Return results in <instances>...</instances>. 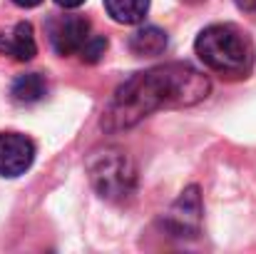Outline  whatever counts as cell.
<instances>
[{"instance_id": "cell-1", "label": "cell", "mask_w": 256, "mask_h": 254, "mask_svg": "<svg viewBox=\"0 0 256 254\" xmlns=\"http://www.w3.org/2000/svg\"><path fill=\"white\" fill-rule=\"evenodd\" d=\"M212 83L189 63H170L132 75L117 87L102 115L107 132H122L164 107H189L206 100Z\"/></svg>"}, {"instance_id": "cell-14", "label": "cell", "mask_w": 256, "mask_h": 254, "mask_svg": "<svg viewBox=\"0 0 256 254\" xmlns=\"http://www.w3.org/2000/svg\"><path fill=\"white\" fill-rule=\"evenodd\" d=\"M15 5H20V8H35V5H40L42 0H12Z\"/></svg>"}, {"instance_id": "cell-10", "label": "cell", "mask_w": 256, "mask_h": 254, "mask_svg": "<svg viewBox=\"0 0 256 254\" xmlns=\"http://www.w3.org/2000/svg\"><path fill=\"white\" fill-rule=\"evenodd\" d=\"M104 8L114 23L137 25L144 20V15L150 10V0H104Z\"/></svg>"}, {"instance_id": "cell-5", "label": "cell", "mask_w": 256, "mask_h": 254, "mask_svg": "<svg viewBox=\"0 0 256 254\" xmlns=\"http://www.w3.org/2000/svg\"><path fill=\"white\" fill-rule=\"evenodd\" d=\"M50 45L58 55H75L82 50L90 33V20L82 15H58L48 23Z\"/></svg>"}, {"instance_id": "cell-4", "label": "cell", "mask_w": 256, "mask_h": 254, "mask_svg": "<svg viewBox=\"0 0 256 254\" xmlns=\"http://www.w3.org/2000/svg\"><path fill=\"white\" fill-rule=\"evenodd\" d=\"M164 224L172 232V237L179 239H194L199 234L202 227V197H199V187H186L179 199L174 202L164 217Z\"/></svg>"}, {"instance_id": "cell-13", "label": "cell", "mask_w": 256, "mask_h": 254, "mask_svg": "<svg viewBox=\"0 0 256 254\" xmlns=\"http://www.w3.org/2000/svg\"><path fill=\"white\" fill-rule=\"evenodd\" d=\"M242 10H256V0H234Z\"/></svg>"}, {"instance_id": "cell-7", "label": "cell", "mask_w": 256, "mask_h": 254, "mask_svg": "<svg viewBox=\"0 0 256 254\" xmlns=\"http://www.w3.org/2000/svg\"><path fill=\"white\" fill-rule=\"evenodd\" d=\"M38 53L35 33L30 23H18L10 30H0V55H8L18 63L32 60Z\"/></svg>"}, {"instance_id": "cell-6", "label": "cell", "mask_w": 256, "mask_h": 254, "mask_svg": "<svg viewBox=\"0 0 256 254\" xmlns=\"http://www.w3.org/2000/svg\"><path fill=\"white\" fill-rule=\"evenodd\" d=\"M35 160V145L20 132H0V174L20 177Z\"/></svg>"}, {"instance_id": "cell-9", "label": "cell", "mask_w": 256, "mask_h": 254, "mask_svg": "<svg viewBox=\"0 0 256 254\" xmlns=\"http://www.w3.org/2000/svg\"><path fill=\"white\" fill-rule=\"evenodd\" d=\"M45 95H48V80H45L40 73L18 75V78L12 80V87H10V97H12L18 105L40 102Z\"/></svg>"}, {"instance_id": "cell-11", "label": "cell", "mask_w": 256, "mask_h": 254, "mask_svg": "<svg viewBox=\"0 0 256 254\" xmlns=\"http://www.w3.org/2000/svg\"><path fill=\"white\" fill-rule=\"evenodd\" d=\"M107 53V38H102V35H90L87 38V43L82 45V50L78 53L80 55V60L82 63H97V60H102V55Z\"/></svg>"}, {"instance_id": "cell-8", "label": "cell", "mask_w": 256, "mask_h": 254, "mask_svg": "<svg viewBox=\"0 0 256 254\" xmlns=\"http://www.w3.org/2000/svg\"><path fill=\"white\" fill-rule=\"evenodd\" d=\"M167 33L162 28H154V25H147V28H140L132 38H130V50L140 58H157L167 50Z\"/></svg>"}, {"instance_id": "cell-3", "label": "cell", "mask_w": 256, "mask_h": 254, "mask_svg": "<svg viewBox=\"0 0 256 254\" xmlns=\"http://www.w3.org/2000/svg\"><path fill=\"white\" fill-rule=\"evenodd\" d=\"M87 174L97 194L107 202H124L137 184V169L127 152L117 147L94 150L87 160Z\"/></svg>"}, {"instance_id": "cell-2", "label": "cell", "mask_w": 256, "mask_h": 254, "mask_svg": "<svg viewBox=\"0 0 256 254\" xmlns=\"http://www.w3.org/2000/svg\"><path fill=\"white\" fill-rule=\"evenodd\" d=\"M194 50L209 70L226 78H246L254 68L256 50L252 38L229 23L204 28L194 43Z\"/></svg>"}, {"instance_id": "cell-15", "label": "cell", "mask_w": 256, "mask_h": 254, "mask_svg": "<svg viewBox=\"0 0 256 254\" xmlns=\"http://www.w3.org/2000/svg\"><path fill=\"white\" fill-rule=\"evenodd\" d=\"M184 3H192L194 5V3H202V0H184Z\"/></svg>"}, {"instance_id": "cell-12", "label": "cell", "mask_w": 256, "mask_h": 254, "mask_svg": "<svg viewBox=\"0 0 256 254\" xmlns=\"http://www.w3.org/2000/svg\"><path fill=\"white\" fill-rule=\"evenodd\" d=\"M60 8H65V10H75V8H80L85 0H55Z\"/></svg>"}]
</instances>
